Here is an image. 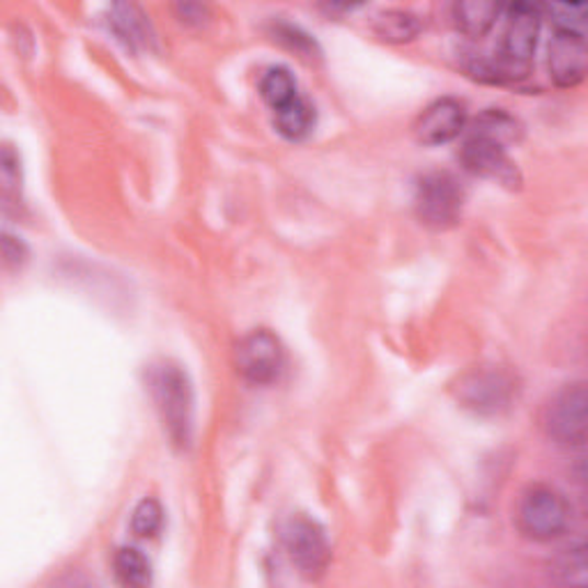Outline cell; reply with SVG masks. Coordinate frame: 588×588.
Segmentation results:
<instances>
[{
  "label": "cell",
  "mask_w": 588,
  "mask_h": 588,
  "mask_svg": "<svg viewBox=\"0 0 588 588\" xmlns=\"http://www.w3.org/2000/svg\"><path fill=\"white\" fill-rule=\"evenodd\" d=\"M540 26H543L540 8L529 3L510 5L497 58L474 62L472 72L492 83H512L527 79L535 58Z\"/></svg>",
  "instance_id": "6da1fadb"
},
{
  "label": "cell",
  "mask_w": 588,
  "mask_h": 588,
  "mask_svg": "<svg viewBox=\"0 0 588 588\" xmlns=\"http://www.w3.org/2000/svg\"><path fill=\"white\" fill-rule=\"evenodd\" d=\"M108 26L115 33V37L120 39L127 49L138 51V49H150L154 42V33L148 16L143 14L138 5H113L111 8V19Z\"/></svg>",
  "instance_id": "7c38bea8"
},
{
  "label": "cell",
  "mask_w": 588,
  "mask_h": 588,
  "mask_svg": "<svg viewBox=\"0 0 588 588\" xmlns=\"http://www.w3.org/2000/svg\"><path fill=\"white\" fill-rule=\"evenodd\" d=\"M517 380L504 368H476L458 382L460 405L481 416H497L517 400Z\"/></svg>",
  "instance_id": "5b68a950"
},
{
  "label": "cell",
  "mask_w": 588,
  "mask_h": 588,
  "mask_svg": "<svg viewBox=\"0 0 588 588\" xmlns=\"http://www.w3.org/2000/svg\"><path fill=\"white\" fill-rule=\"evenodd\" d=\"M3 251H5V263L8 265H23L26 263V255H28V249L23 242L14 240L12 234H5V242H3Z\"/></svg>",
  "instance_id": "cb8c5ba5"
},
{
  "label": "cell",
  "mask_w": 588,
  "mask_h": 588,
  "mask_svg": "<svg viewBox=\"0 0 588 588\" xmlns=\"http://www.w3.org/2000/svg\"><path fill=\"white\" fill-rule=\"evenodd\" d=\"M423 28L420 19L410 10H387L372 21V31L389 44H405L418 37Z\"/></svg>",
  "instance_id": "5bb4252c"
},
{
  "label": "cell",
  "mask_w": 588,
  "mask_h": 588,
  "mask_svg": "<svg viewBox=\"0 0 588 588\" xmlns=\"http://www.w3.org/2000/svg\"><path fill=\"white\" fill-rule=\"evenodd\" d=\"M234 366L249 384H274L286 368V349L276 334L267 328H255L246 334L234 349Z\"/></svg>",
  "instance_id": "52a82bcc"
},
{
  "label": "cell",
  "mask_w": 588,
  "mask_h": 588,
  "mask_svg": "<svg viewBox=\"0 0 588 588\" xmlns=\"http://www.w3.org/2000/svg\"><path fill=\"white\" fill-rule=\"evenodd\" d=\"M460 163L466 173L483 180H494L510 186V189L522 184L520 171H517L515 161L508 157V148L492 138L469 134L460 148Z\"/></svg>",
  "instance_id": "9c48e42d"
},
{
  "label": "cell",
  "mask_w": 588,
  "mask_h": 588,
  "mask_svg": "<svg viewBox=\"0 0 588 588\" xmlns=\"http://www.w3.org/2000/svg\"><path fill=\"white\" fill-rule=\"evenodd\" d=\"M466 108L453 97L433 102L414 123V136L420 146H446L466 129Z\"/></svg>",
  "instance_id": "30bf717a"
},
{
  "label": "cell",
  "mask_w": 588,
  "mask_h": 588,
  "mask_svg": "<svg viewBox=\"0 0 588 588\" xmlns=\"http://www.w3.org/2000/svg\"><path fill=\"white\" fill-rule=\"evenodd\" d=\"M586 387L568 384L556 391L543 410V428L561 446H584L586 441Z\"/></svg>",
  "instance_id": "ba28073f"
},
{
  "label": "cell",
  "mask_w": 588,
  "mask_h": 588,
  "mask_svg": "<svg viewBox=\"0 0 588 588\" xmlns=\"http://www.w3.org/2000/svg\"><path fill=\"white\" fill-rule=\"evenodd\" d=\"M469 134L492 138V140H497V143H501L504 148H508L522 138V127L506 111L487 108L472 123V129H469Z\"/></svg>",
  "instance_id": "2e32d148"
},
{
  "label": "cell",
  "mask_w": 588,
  "mask_h": 588,
  "mask_svg": "<svg viewBox=\"0 0 588 588\" xmlns=\"http://www.w3.org/2000/svg\"><path fill=\"white\" fill-rule=\"evenodd\" d=\"M3 182H5L8 192L12 189V186H16L21 182V177H19V157L12 152L10 146H5V150H3Z\"/></svg>",
  "instance_id": "603a6c76"
},
{
  "label": "cell",
  "mask_w": 588,
  "mask_h": 588,
  "mask_svg": "<svg viewBox=\"0 0 588 588\" xmlns=\"http://www.w3.org/2000/svg\"><path fill=\"white\" fill-rule=\"evenodd\" d=\"M150 389L171 441L186 449L194 435V389L186 372L175 364H161L150 374Z\"/></svg>",
  "instance_id": "7a4b0ae2"
},
{
  "label": "cell",
  "mask_w": 588,
  "mask_h": 588,
  "mask_svg": "<svg viewBox=\"0 0 588 588\" xmlns=\"http://www.w3.org/2000/svg\"><path fill=\"white\" fill-rule=\"evenodd\" d=\"M554 31H573L586 35V5H550Z\"/></svg>",
  "instance_id": "44dd1931"
},
{
  "label": "cell",
  "mask_w": 588,
  "mask_h": 588,
  "mask_svg": "<svg viewBox=\"0 0 588 588\" xmlns=\"http://www.w3.org/2000/svg\"><path fill=\"white\" fill-rule=\"evenodd\" d=\"M261 95L274 111H278L288 106L290 102H295L301 92L297 88L295 77L290 74V69L272 67L261 79Z\"/></svg>",
  "instance_id": "e0dca14e"
},
{
  "label": "cell",
  "mask_w": 588,
  "mask_h": 588,
  "mask_svg": "<svg viewBox=\"0 0 588 588\" xmlns=\"http://www.w3.org/2000/svg\"><path fill=\"white\" fill-rule=\"evenodd\" d=\"M163 527V508L157 499H143L131 515V531L138 538H154Z\"/></svg>",
  "instance_id": "d6986e66"
},
{
  "label": "cell",
  "mask_w": 588,
  "mask_h": 588,
  "mask_svg": "<svg viewBox=\"0 0 588 588\" xmlns=\"http://www.w3.org/2000/svg\"><path fill=\"white\" fill-rule=\"evenodd\" d=\"M554 575L563 584H586V550L584 545L563 552L554 563Z\"/></svg>",
  "instance_id": "ffe728a7"
},
{
  "label": "cell",
  "mask_w": 588,
  "mask_h": 588,
  "mask_svg": "<svg viewBox=\"0 0 588 588\" xmlns=\"http://www.w3.org/2000/svg\"><path fill=\"white\" fill-rule=\"evenodd\" d=\"M464 186L451 173H428L416 184L414 207L423 226L433 230H449L458 226L464 209Z\"/></svg>",
  "instance_id": "3957f363"
},
{
  "label": "cell",
  "mask_w": 588,
  "mask_h": 588,
  "mask_svg": "<svg viewBox=\"0 0 588 588\" xmlns=\"http://www.w3.org/2000/svg\"><path fill=\"white\" fill-rule=\"evenodd\" d=\"M499 14L501 5L489 3V0H462V3L453 5L456 28L472 39L485 37L494 28Z\"/></svg>",
  "instance_id": "4fadbf2b"
},
{
  "label": "cell",
  "mask_w": 588,
  "mask_h": 588,
  "mask_svg": "<svg viewBox=\"0 0 588 588\" xmlns=\"http://www.w3.org/2000/svg\"><path fill=\"white\" fill-rule=\"evenodd\" d=\"M115 575L125 586L143 588L152 581V566L148 556L138 547H120L113 558Z\"/></svg>",
  "instance_id": "ac0fdd59"
},
{
  "label": "cell",
  "mask_w": 588,
  "mask_h": 588,
  "mask_svg": "<svg viewBox=\"0 0 588 588\" xmlns=\"http://www.w3.org/2000/svg\"><path fill=\"white\" fill-rule=\"evenodd\" d=\"M588 49L586 35L554 31L550 44V77L558 88H577L586 79Z\"/></svg>",
  "instance_id": "8fae6325"
},
{
  "label": "cell",
  "mask_w": 588,
  "mask_h": 588,
  "mask_svg": "<svg viewBox=\"0 0 588 588\" xmlns=\"http://www.w3.org/2000/svg\"><path fill=\"white\" fill-rule=\"evenodd\" d=\"M276 37L280 42H286L290 46V49H295L297 54H301L305 58L320 56L318 44L309 35H305L303 31H299L297 26H290V23H278V26H276Z\"/></svg>",
  "instance_id": "7402d4cb"
},
{
  "label": "cell",
  "mask_w": 588,
  "mask_h": 588,
  "mask_svg": "<svg viewBox=\"0 0 588 588\" xmlns=\"http://www.w3.org/2000/svg\"><path fill=\"white\" fill-rule=\"evenodd\" d=\"M274 115L278 134L288 140H303L315 127V106L303 95H299L288 106L274 111Z\"/></svg>",
  "instance_id": "9a60e30c"
},
{
  "label": "cell",
  "mask_w": 588,
  "mask_h": 588,
  "mask_svg": "<svg viewBox=\"0 0 588 588\" xmlns=\"http://www.w3.org/2000/svg\"><path fill=\"white\" fill-rule=\"evenodd\" d=\"M280 540H284L290 561L303 577L318 579L326 573L328 561H332V547H328L324 529L311 517L292 515L280 529Z\"/></svg>",
  "instance_id": "8992f818"
},
{
  "label": "cell",
  "mask_w": 588,
  "mask_h": 588,
  "mask_svg": "<svg viewBox=\"0 0 588 588\" xmlns=\"http://www.w3.org/2000/svg\"><path fill=\"white\" fill-rule=\"evenodd\" d=\"M570 524V506L566 497L554 487L535 485L524 492L517 508V527L535 543H550V540L566 533Z\"/></svg>",
  "instance_id": "277c9868"
}]
</instances>
